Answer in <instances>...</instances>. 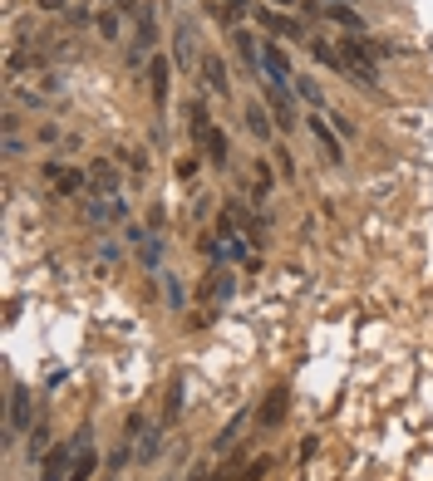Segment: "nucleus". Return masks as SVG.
<instances>
[{
	"instance_id": "1",
	"label": "nucleus",
	"mask_w": 433,
	"mask_h": 481,
	"mask_svg": "<svg viewBox=\"0 0 433 481\" xmlns=\"http://www.w3.org/2000/svg\"><path fill=\"white\" fill-rule=\"evenodd\" d=\"M340 59H345V74L364 89H379V54H374V40L364 35H345L340 40Z\"/></svg>"
},
{
	"instance_id": "2",
	"label": "nucleus",
	"mask_w": 433,
	"mask_h": 481,
	"mask_svg": "<svg viewBox=\"0 0 433 481\" xmlns=\"http://www.w3.org/2000/svg\"><path fill=\"white\" fill-rule=\"evenodd\" d=\"M286 84H291V79H266V103H271V113H276V128H281V133L301 128V118H296V94H291Z\"/></svg>"
},
{
	"instance_id": "3",
	"label": "nucleus",
	"mask_w": 433,
	"mask_h": 481,
	"mask_svg": "<svg viewBox=\"0 0 433 481\" xmlns=\"http://www.w3.org/2000/svg\"><path fill=\"white\" fill-rule=\"evenodd\" d=\"M84 172H89V187H94V196H118V187H123V177H118V167H113L108 158H94Z\"/></svg>"
},
{
	"instance_id": "4",
	"label": "nucleus",
	"mask_w": 433,
	"mask_h": 481,
	"mask_svg": "<svg viewBox=\"0 0 433 481\" xmlns=\"http://www.w3.org/2000/svg\"><path fill=\"white\" fill-rule=\"evenodd\" d=\"M306 128H311V138L325 148V158H330V162H345V143H340V133L330 128V118H316V113H311V118H306Z\"/></svg>"
},
{
	"instance_id": "5",
	"label": "nucleus",
	"mask_w": 433,
	"mask_h": 481,
	"mask_svg": "<svg viewBox=\"0 0 433 481\" xmlns=\"http://www.w3.org/2000/svg\"><path fill=\"white\" fill-rule=\"evenodd\" d=\"M69 477H74V447H50L45 467H40V481H69Z\"/></svg>"
},
{
	"instance_id": "6",
	"label": "nucleus",
	"mask_w": 433,
	"mask_h": 481,
	"mask_svg": "<svg viewBox=\"0 0 433 481\" xmlns=\"http://www.w3.org/2000/svg\"><path fill=\"white\" fill-rule=\"evenodd\" d=\"M256 20H261V30H266V35H281V40H306V25H301V20H291V15L256 10Z\"/></svg>"
},
{
	"instance_id": "7",
	"label": "nucleus",
	"mask_w": 433,
	"mask_h": 481,
	"mask_svg": "<svg viewBox=\"0 0 433 481\" xmlns=\"http://www.w3.org/2000/svg\"><path fill=\"white\" fill-rule=\"evenodd\" d=\"M94 467H99L94 437H89V432H79V437H74V477H69V481H89V477H94Z\"/></svg>"
},
{
	"instance_id": "8",
	"label": "nucleus",
	"mask_w": 433,
	"mask_h": 481,
	"mask_svg": "<svg viewBox=\"0 0 433 481\" xmlns=\"http://www.w3.org/2000/svg\"><path fill=\"white\" fill-rule=\"evenodd\" d=\"M30 422H35L30 417V388H15L10 393V432L20 437V432H30Z\"/></svg>"
},
{
	"instance_id": "9",
	"label": "nucleus",
	"mask_w": 433,
	"mask_h": 481,
	"mask_svg": "<svg viewBox=\"0 0 433 481\" xmlns=\"http://www.w3.org/2000/svg\"><path fill=\"white\" fill-rule=\"evenodd\" d=\"M173 44H178V69H183V74H192V64H197V49H192V30H187V20H178V30H173Z\"/></svg>"
},
{
	"instance_id": "10",
	"label": "nucleus",
	"mask_w": 433,
	"mask_h": 481,
	"mask_svg": "<svg viewBox=\"0 0 433 481\" xmlns=\"http://www.w3.org/2000/svg\"><path fill=\"white\" fill-rule=\"evenodd\" d=\"M261 69H266V79H291L286 49H281V44H261Z\"/></svg>"
},
{
	"instance_id": "11",
	"label": "nucleus",
	"mask_w": 433,
	"mask_h": 481,
	"mask_svg": "<svg viewBox=\"0 0 433 481\" xmlns=\"http://www.w3.org/2000/svg\"><path fill=\"white\" fill-rule=\"evenodd\" d=\"M231 44H236V54H241V64H251V69H261V44H256V35L251 30H231Z\"/></svg>"
},
{
	"instance_id": "12",
	"label": "nucleus",
	"mask_w": 433,
	"mask_h": 481,
	"mask_svg": "<svg viewBox=\"0 0 433 481\" xmlns=\"http://www.w3.org/2000/svg\"><path fill=\"white\" fill-rule=\"evenodd\" d=\"M216 123L207 118V103L197 98V103H187V133H192V143H207V133H212Z\"/></svg>"
},
{
	"instance_id": "13",
	"label": "nucleus",
	"mask_w": 433,
	"mask_h": 481,
	"mask_svg": "<svg viewBox=\"0 0 433 481\" xmlns=\"http://www.w3.org/2000/svg\"><path fill=\"white\" fill-rule=\"evenodd\" d=\"M286 398H291L286 388H276V393H266V403H261V422H266V427H276V422L286 417V408H291Z\"/></svg>"
},
{
	"instance_id": "14",
	"label": "nucleus",
	"mask_w": 433,
	"mask_h": 481,
	"mask_svg": "<svg viewBox=\"0 0 433 481\" xmlns=\"http://www.w3.org/2000/svg\"><path fill=\"white\" fill-rule=\"evenodd\" d=\"M54 192L59 196H84L89 192V172H69V167H64V172L54 177Z\"/></svg>"
},
{
	"instance_id": "15",
	"label": "nucleus",
	"mask_w": 433,
	"mask_h": 481,
	"mask_svg": "<svg viewBox=\"0 0 433 481\" xmlns=\"http://www.w3.org/2000/svg\"><path fill=\"white\" fill-rule=\"evenodd\" d=\"M202 84H207L212 94H226V89H231V84H226V69H221V59H216V54L202 59Z\"/></svg>"
},
{
	"instance_id": "16",
	"label": "nucleus",
	"mask_w": 433,
	"mask_h": 481,
	"mask_svg": "<svg viewBox=\"0 0 433 481\" xmlns=\"http://www.w3.org/2000/svg\"><path fill=\"white\" fill-rule=\"evenodd\" d=\"M168 69H173V64H168L163 54H153V64H148V84H153V98H158V103L168 98Z\"/></svg>"
},
{
	"instance_id": "17",
	"label": "nucleus",
	"mask_w": 433,
	"mask_h": 481,
	"mask_svg": "<svg viewBox=\"0 0 433 481\" xmlns=\"http://www.w3.org/2000/svg\"><path fill=\"white\" fill-rule=\"evenodd\" d=\"M202 148H207V158H212L216 167H231V148H226V133H221V128L207 133V143H202Z\"/></svg>"
},
{
	"instance_id": "18",
	"label": "nucleus",
	"mask_w": 433,
	"mask_h": 481,
	"mask_svg": "<svg viewBox=\"0 0 433 481\" xmlns=\"http://www.w3.org/2000/svg\"><path fill=\"white\" fill-rule=\"evenodd\" d=\"M246 128H251L256 138H271V113H266L261 103H246Z\"/></svg>"
},
{
	"instance_id": "19",
	"label": "nucleus",
	"mask_w": 433,
	"mask_h": 481,
	"mask_svg": "<svg viewBox=\"0 0 433 481\" xmlns=\"http://www.w3.org/2000/svg\"><path fill=\"white\" fill-rule=\"evenodd\" d=\"M311 54H316L321 64H330V69H340V74H345V59H340V49H335V44H325V40H311Z\"/></svg>"
},
{
	"instance_id": "20",
	"label": "nucleus",
	"mask_w": 433,
	"mask_h": 481,
	"mask_svg": "<svg viewBox=\"0 0 433 481\" xmlns=\"http://www.w3.org/2000/svg\"><path fill=\"white\" fill-rule=\"evenodd\" d=\"M325 15H330V20H340L350 35H359V15H354L350 5H325Z\"/></svg>"
},
{
	"instance_id": "21",
	"label": "nucleus",
	"mask_w": 433,
	"mask_h": 481,
	"mask_svg": "<svg viewBox=\"0 0 433 481\" xmlns=\"http://www.w3.org/2000/svg\"><path fill=\"white\" fill-rule=\"evenodd\" d=\"M163 417H168V422L183 417V379H173V388H168V408H163Z\"/></svg>"
},
{
	"instance_id": "22",
	"label": "nucleus",
	"mask_w": 433,
	"mask_h": 481,
	"mask_svg": "<svg viewBox=\"0 0 433 481\" xmlns=\"http://www.w3.org/2000/svg\"><path fill=\"white\" fill-rule=\"evenodd\" d=\"M291 84H296V98H306V103H311V108H321V103H325V94H321V84H311V79H291Z\"/></svg>"
},
{
	"instance_id": "23",
	"label": "nucleus",
	"mask_w": 433,
	"mask_h": 481,
	"mask_svg": "<svg viewBox=\"0 0 433 481\" xmlns=\"http://www.w3.org/2000/svg\"><path fill=\"white\" fill-rule=\"evenodd\" d=\"M138 256H143V266L153 271V266L163 261V241H158V236H153V241H143V251H138Z\"/></svg>"
},
{
	"instance_id": "24",
	"label": "nucleus",
	"mask_w": 433,
	"mask_h": 481,
	"mask_svg": "<svg viewBox=\"0 0 433 481\" xmlns=\"http://www.w3.org/2000/svg\"><path fill=\"white\" fill-rule=\"evenodd\" d=\"M276 167H281V177H286V182H296V158H291L286 148H276Z\"/></svg>"
},
{
	"instance_id": "25",
	"label": "nucleus",
	"mask_w": 433,
	"mask_h": 481,
	"mask_svg": "<svg viewBox=\"0 0 433 481\" xmlns=\"http://www.w3.org/2000/svg\"><path fill=\"white\" fill-rule=\"evenodd\" d=\"M45 452H50V432L35 427V432H30V457H45Z\"/></svg>"
},
{
	"instance_id": "26",
	"label": "nucleus",
	"mask_w": 433,
	"mask_h": 481,
	"mask_svg": "<svg viewBox=\"0 0 433 481\" xmlns=\"http://www.w3.org/2000/svg\"><path fill=\"white\" fill-rule=\"evenodd\" d=\"M99 35H104V40H118V15H113V10L99 15Z\"/></svg>"
},
{
	"instance_id": "27",
	"label": "nucleus",
	"mask_w": 433,
	"mask_h": 481,
	"mask_svg": "<svg viewBox=\"0 0 433 481\" xmlns=\"http://www.w3.org/2000/svg\"><path fill=\"white\" fill-rule=\"evenodd\" d=\"M266 472H271V462H266V457H256V462H251V467L241 472V481H261Z\"/></svg>"
},
{
	"instance_id": "28",
	"label": "nucleus",
	"mask_w": 433,
	"mask_h": 481,
	"mask_svg": "<svg viewBox=\"0 0 433 481\" xmlns=\"http://www.w3.org/2000/svg\"><path fill=\"white\" fill-rule=\"evenodd\" d=\"M197 167H202L197 158H183V162H178V177H183V182H192V177H197Z\"/></svg>"
},
{
	"instance_id": "29",
	"label": "nucleus",
	"mask_w": 433,
	"mask_h": 481,
	"mask_svg": "<svg viewBox=\"0 0 433 481\" xmlns=\"http://www.w3.org/2000/svg\"><path fill=\"white\" fill-rule=\"evenodd\" d=\"M226 261H231V266H236V261H246V246H241V236H231V241H226Z\"/></svg>"
},
{
	"instance_id": "30",
	"label": "nucleus",
	"mask_w": 433,
	"mask_h": 481,
	"mask_svg": "<svg viewBox=\"0 0 433 481\" xmlns=\"http://www.w3.org/2000/svg\"><path fill=\"white\" fill-rule=\"evenodd\" d=\"M168 304H183V280L178 275H168Z\"/></svg>"
},
{
	"instance_id": "31",
	"label": "nucleus",
	"mask_w": 433,
	"mask_h": 481,
	"mask_svg": "<svg viewBox=\"0 0 433 481\" xmlns=\"http://www.w3.org/2000/svg\"><path fill=\"white\" fill-rule=\"evenodd\" d=\"M158 447H163V437H158V432H153V437H148V442H143V447H138V457H143V462H148V457H153V452H158Z\"/></svg>"
},
{
	"instance_id": "32",
	"label": "nucleus",
	"mask_w": 433,
	"mask_h": 481,
	"mask_svg": "<svg viewBox=\"0 0 433 481\" xmlns=\"http://www.w3.org/2000/svg\"><path fill=\"white\" fill-rule=\"evenodd\" d=\"M40 143H59V128L54 123H40Z\"/></svg>"
},
{
	"instance_id": "33",
	"label": "nucleus",
	"mask_w": 433,
	"mask_h": 481,
	"mask_svg": "<svg viewBox=\"0 0 433 481\" xmlns=\"http://www.w3.org/2000/svg\"><path fill=\"white\" fill-rule=\"evenodd\" d=\"M276 5H296V0H276Z\"/></svg>"
}]
</instances>
